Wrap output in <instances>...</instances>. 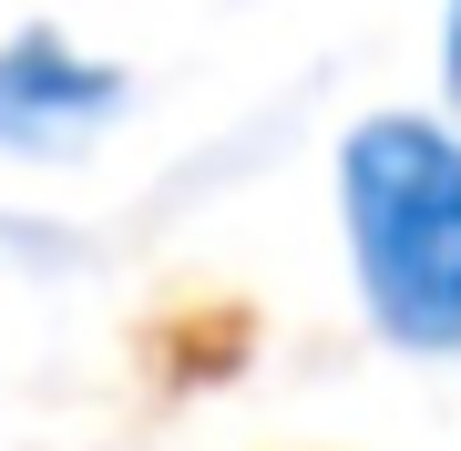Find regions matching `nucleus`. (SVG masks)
<instances>
[{
    "label": "nucleus",
    "mask_w": 461,
    "mask_h": 451,
    "mask_svg": "<svg viewBox=\"0 0 461 451\" xmlns=\"http://www.w3.org/2000/svg\"><path fill=\"white\" fill-rule=\"evenodd\" d=\"M359 298L400 349H461V134L420 113H379L339 154Z\"/></svg>",
    "instance_id": "nucleus-1"
},
{
    "label": "nucleus",
    "mask_w": 461,
    "mask_h": 451,
    "mask_svg": "<svg viewBox=\"0 0 461 451\" xmlns=\"http://www.w3.org/2000/svg\"><path fill=\"white\" fill-rule=\"evenodd\" d=\"M123 113V72L72 51L62 32L0 41V154H83Z\"/></svg>",
    "instance_id": "nucleus-2"
},
{
    "label": "nucleus",
    "mask_w": 461,
    "mask_h": 451,
    "mask_svg": "<svg viewBox=\"0 0 461 451\" xmlns=\"http://www.w3.org/2000/svg\"><path fill=\"white\" fill-rule=\"evenodd\" d=\"M441 83H451V103H461V11H451V41H441Z\"/></svg>",
    "instance_id": "nucleus-3"
}]
</instances>
